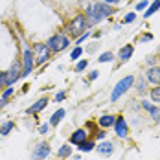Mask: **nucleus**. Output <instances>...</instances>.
<instances>
[{"mask_svg":"<svg viewBox=\"0 0 160 160\" xmlns=\"http://www.w3.org/2000/svg\"><path fill=\"white\" fill-rule=\"evenodd\" d=\"M114 11H116V6H109L103 0H99V2H94V4H88L87 6L85 17H87L88 26L92 28V26L99 24L103 18H109L111 15H114Z\"/></svg>","mask_w":160,"mask_h":160,"instance_id":"nucleus-1","label":"nucleus"},{"mask_svg":"<svg viewBox=\"0 0 160 160\" xmlns=\"http://www.w3.org/2000/svg\"><path fill=\"white\" fill-rule=\"evenodd\" d=\"M44 44L50 48L52 53H61L70 46V37L64 32H55L53 35H50L48 39L44 41Z\"/></svg>","mask_w":160,"mask_h":160,"instance_id":"nucleus-2","label":"nucleus"},{"mask_svg":"<svg viewBox=\"0 0 160 160\" xmlns=\"http://www.w3.org/2000/svg\"><path fill=\"white\" fill-rule=\"evenodd\" d=\"M88 30H90V26H88V22H87L85 13H83V15H76L70 22H68V26H66L68 35H72L74 39H78L79 35H83V33L88 32Z\"/></svg>","mask_w":160,"mask_h":160,"instance_id":"nucleus-3","label":"nucleus"},{"mask_svg":"<svg viewBox=\"0 0 160 160\" xmlns=\"http://www.w3.org/2000/svg\"><path fill=\"white\" fill-rule=\"evenodd\" d=\"M134 76L132 74H129V76H125L123 79H120L116 85H114V88H112V94H111V101L112 103H116L120 98L123 96V94H127L129 90L134 87Z\"/></svg>","mask_w":160,"mask_h":160,"instance_id":"nucleus-4","label":"nucleus"},{"mask_svg":"<svg viewBox=\"0 0 160 160\" xmlns=\"http://www.w3.org/2000/svg\"><path fill=\"white\" fill-rule=\"evenodd\" d=\"M18 79H22V63H20V61H13L11 66L4 72L6 87H13Z\"/></svg>","mask_w":160,"mask_h":160,"instance_id":"nucleus-5","label":"nucleus"},{"mask_svg":"<svg viewBox=\"0 0 160 160\" xmlns=\"http://www.w3.org/2000/svg\"><path fill=\"white\" fill-rule=\"evenodd\" d=\"M32 50H33V57H35V66H41V64L48 63L50 59H52V52H50V48L44 42L33 44Z\"/></svg>","mask_w":160,"mask_h":160,"instance_id":"nucleus-6","label":"nucleus"},{"mask_svg":"<svg viewBox=\"0 0 160 160\" xmlns=\"http://www.w3.org/2000/svg\"><path fill=\"white\" fill-rule=\"evenodd\" d=\"M20 63H22V78H28L35 68V57H33V50L30 46H24Z\"/></svg>","mask_w":160,"mask_h":160,"instance_id":"nucleus-7","label":"nucleus"},{"mask_svg":"<svg viewBox=\"0 0 160 160\" xmlns=\"http://www.w3.org/2000/svg\"><path fill=\"white\" fill-rule=\"evenodd\" d=\"M50 153H52V149H50V144L48 142H39V144L35 145V149H33V160H46L50 157Z\"/></svg>","mask_w":160,"mask_h":160,"instance_id":"nucleus-8","label":"nucleus"},{"mask_svg":"<svg viewBox=\"0 0 160 160\" xmlns=\"http://www.w3.org/2000/svg\"><path fill=\"white\" fill-rule=\"evenodd\" d=\"M114 132H116V136L118 138H127V134H129V125H127V122H125V118L123 116H116V122H114Z\"/></svg>","mask_w":160,"mask_h":160,"instance_id":"nucleus-9","label":"nucleus"},{"mask_svg":"<svg viewBox=\"0 0 160 160\" xmlns=\"http://www.w3.org/2000/svg\"><path fill=\"white\" fill-rule=\"evenodd\" d=\"M144 78L147 79V83H151L153 87H155V85H160V64L149 66L147 72L144 74Z\"/></svg>","mask_w":160,"mask_h":160,"instance_id":"nucleus-10","label":"nucleus"},{"mask_svg":"<svg viewBox=\"0 0 160 160\" xmlns=\"http://www.w3.org/2000/svg\"><path fill=\"white\" fill-rule=\"evenodd\" d=\"M48 103H50V99L46 96H44V98H39L33 105H30V107L26 109V112H28V114H39L41 111H44V109L48 107Z\"/></svg>","mask_w":160,"mask_h":160,"instance_id":"nucleus-11","label":"nucleus"},{"mask_svg":"<svg viewBox=\"0 0 160 160\" xmlns=\"http://www.w3.org/2000/svg\"><path fill=\"white\" fill-rule=\"evenodd\" d=\"M85 140H88V132H87V129H76V131L70 134V140H68V144L79 145L81 142H85Z\"/></svg>","mask_w":160,"mask_h":160,"instance_id":"nucleus-12","label":"nucleus"},{"mask_svg":"<svg viewBox=\"0 0 160 160\" xmlns=\"http://www.w3.org/2000/svg\"><path fill=\"white\" fill-rule=\"evenodd\" d=\"M94 151H98L101 157H111L112 153H114V144L109 142V140H101L99 144H96V149Z\"/></svg>","mask_w":160,"mask_h":160,"instance_id":"nucleus-13","label":"nucleus"},{"mask_svg":"<svg viewBox=\"0 0 160 160\" xmlns=\"http://www.w3.org/2000/svg\"><path fill=\"white\" fill-rule=\"evenodd\" d=\"M114 122H116V116L114 114H103V116H99L98 118V125L101 129H111L112 125H114Z\"/></svg>","mask_w":160,"mask_h":160,"instance_id":"nucleus-14","label":"nucleus"},{"mask_svg":"<svg viewBox=\"0 0 160 160\" xmlns=\"http://www.w3.org/2000/svg\"><path fill=\"white\" fill-rule=\"evenodd\" d=\"M132 53H134V46L132 44H125V46H122L118 50V59L125 63V61H129L132 57Z\"/></svg>","mask_w":160,"mask_h":160,"instance_id":"nucleus-15","label":"nucleus"},{"mask_svg":"<svg viewBox=\"0 0 160 160\" xmlns=\"http://www.w3.org/2000/svg\"><path fill=\"white\" fill-rule=\"evenodd\" d=\"M76 147L79 149V153H90V151H94V149H96V140L88 138V140L81 142L79 145H76Z\"/></svg>","mask_w":160,"mask_h":160,"instance_id":"nucleus-16","label":"nucleus"},{"mask_svg":"<svg viewBox=\"0 0 160 160\" xmlns=\"http://www.w3.org/2000/svg\"><path fill=\"white\" fill-rule=\"evenodd\" d=\"M158 9H160V0H153V2L145 8V11H144V15H142V17H144V18H149V17L155 15Z\"/></svg>","mask_w":160,"mask_h":160,"instance_id":"nucleus-17","label":"nucleus"},{"mask_svg":"<svg viewBox=\"0 0 160 160\" xmlns=\"http://www.w3.org/2000/svg\"><path fill=\"white\" fill-rule=\"evenodd\" d=\"M145 112L153 118V122L155 123H160V105H149V109H145Z\"/></svg>","mask_w":160,"mask_h":160,"instance_id":"nucleus-18","label":"nucleus"},{"mask_svg":"<svg viewBox=\"0 0 160 160\" xmlns=\"http://www.w3.org/2000/svg\"><path fill=\"white\" fill-rule=\"evenodd\" d=\"M13 129H15V122L13 120H6L4 123H0V136H8Z\"/></svg>","mask_w":160,"mask_h":160,"instance_id":"nucleus-19","label":"nucleus"},{"mask_svg":"<svg viewBox=\"0 0 160 160\" xmlns=\"http://www.w3.org/2000/svg\"><path fill=\"white\" fill-rule=\"evenodd\" d=\"M64 114H66V112H64V109H57V111L52 114V118H50L48 123H50V125H53V127H55V125H59V122L64 118Z\"/></svg>","mask_w":160,"mask_h":160,"instance_id":"nucleus-20","label":"nucleus"},{"mask_svg":"<svg viewBox=\"0 0 160 160\" xmlns=\"http://www.w3.org/2000/svg\"><path fill=\"white\" fill-rule=\"evenodd\" d=\"M72 155V144H64L59 147V151H57V157L59 158H68Z\"/></svg>","mask_w":160,"mask_h":160,"instance_id":"nucleus-21","label":"nucleus"},{"mask_svg":"<svg viewBox=\"0 0 160 160\" xmlns=\"http://www.w3.org/2000/svg\"><path fill=\"white\" fill-rule=\"evenodd\" d=\"M149 98H151V101H153V103L160 105V85H155V87L149 90Z\"/></svg>","mask_w":160,"mask_h":160,"instance_id":"nucleus-22","label":"nucleus"},{"mask_svg":"<svg viewBox=\"0 0 160 160\" xmlns=\"http://www.w3.org/2000/svg\"><path fill=\"white\" fill-rule=\"evenodd\" d=\"M112 61H114V53H112V52H103V53H101V55H99V57H98V63H112Z\"/></svg>","mask_w":160,"mask_h":160,"instance_id":"nucleus-23","label":"nucleus"},{"mask_svg":"<svg viewBox=\"0 0 160 160\" xmlns=\"http://www.w3.org/2000/svg\"><path fill=\"white\" fill-rule=\"evenodd\" d=\"M134 83H136V90H138L140 94H145V90H147V79H145L144 76H142L138 81L134 79Z\"/></svg>","mask_w":160,"mask_h":160,"instance_id":"nucleus-24","label":"nucleus"},{"mask_svg":"<svg viewBox=\"0 0 160 160\" xmlns=\"http://www.w3.org/2000/svg\"><path fill=\"white\" fill-rule=\"evenodd\" d=\"M83 52H85L83 46H74V50L70 52V59H72V61H78L81 55H83Z\"/></svg>","mask_w":160,"mask_h":160,"instance_id":"nucleus-25","label":"nucleus"},{"mask_svg":"<svg viewBox=\"0 0 160 160\" xmlns=\"http://www.w3.org/2000/svg\"><path fill=\"white\" fill-rule=\"evenodd\" d=\"M136 18H138V15H136V11H131V13H125V17H123V20H122V24H132V22H136Z\"/></svg>","mask_w":160,"mask_h":160,"instance_id":"nucleus-26","label":"nucleus"},{"mask_svg":"<svg viewBox=\"0 0 160 160\" xmlns=\"http://www.w3.org/2000/svg\"><path fill=\"white\" fill-rule=\"evenodd\" d=\"M87 66H88V59H81V61H78V64H76L74 70H76L78 74H81L83 70H87Z\"/></svg>","mask_w":160,"mask_h":160,"instance_id":"nucleus-27","label":"nucleus"},{"mask_svg":"<svg viewBox=\"0 0 160 160\" xmlns=\"http://www.w3.org/2000/svg\"><path fill=\"white\" fill-rule=\"evenodd\" d=\"M13 92H15V88H13V87H6V88L0 92V98H4V99H9V98L13 96Z\"/></svg>","mask_w":160,"mask_h":160,"instance_id":"nucleus-28","label":"nucleus"},{"mask_svg":"<svg viewBox=\"0 0 160 160\" xmlns=\"http://www.w3.org/2000/svg\"><path fill=\"white\" fill-rule=\"evenodd\" d=\"M90 35H92V32L88 30V32H85L83 35H79L78 39H76V46H81V42H85L87 39H90Z\"/></svg>","mask_w":160,"mask_h":160,"instance_id":"nucleus-29","label":"nucleus"},{"mask_svg":"<svg viewBox=\"0 0 160 160\" xmlns=\"http://www.w3.org/2000/svg\"><path fill=\"white\" fill-rule=\"evenodd\" d=\"M149 4H151V0H140V2L134 6V9H136V11H142V9H145V8L149 6Z\"/></svg>","mask_w":160,"mask_h":160,"instance_id":"nucleus-30","label":"nucleus"},{"mask_svg":"<svg viewBox=\"0 0 160 160\" xmlns=\"http://www.w3.org/2000/svg\"><path fill=\"white\" fill-rule=\"evenodd\" d=\"M85 129H87V132H88V134H92V132H96V131H98V125L94 123V122H87Z\"/></svg>","mask_w":160,"mask_h":160,"instance_id":"nucleus-31","label":"nucleus"},{"mask_svg":"<svg viewBox=\"0 0 160 160\" xmlns=\"http://www.w3.org/2000/svg\"><path fill=\"white\" fill-rule=\"evenodd\" d=\"M105 138H107V132H105V129H98V131H96V138H94V140L101 142V140H105Z\"/></svg>","mask_w":160,"mask_h":160,"instance_id":"nucleus-32","label":"nucleus"},{"mask_svg":"<svg viewBox=\"0 0 160 160\" xmlns=\"http://www.w3.org/2000/svg\"><path fill=\"white\" fill-rule=\"evenodd\" d=\"M48 131H50V123H42L41 127H39V134H48Z\"/></svg>","mask_w":160,"mask_h":160,"instance_id":"nucleus-33","label":"nucleus"},{"mask_svg":"<svg viewBox=\"0 0 160 160\" xmlns=\"http://www.w3.org/2000/svg\"><path fill=\"white\" fill-rule=\"evenodd\" d=\"M98 76H99V72H98V70H92V72H90V76H88V79H87V83L98 79Z\"/></svg>","mask_w":160,"mask_h":160,"instance_id":"nucleus-34","label":"nucleus"},{"mask_svg":"<svg viewBox=\"0 0 160 160\" xmlns=\"http://www.w3.org/2000/svg\"><path fill=\"white\" fill-rule=\"evenodd\" d=\"M64 98H66V92H64V90H61V92H57V94H55V101L59 103V101H63Z\"/></svg>","mask_w":160,"mask_h":160,"instance_id":"nucleus-35","label":"nucleus"},{"mask_svg":"<svg viewBox=\"0 0 160 160\" xmlns=\"http://www.w3.org/2000/svg\"><path fill=\"white\" fill-rule=\"evenodd\" d=\"M145 63L149 64V66H155L158 61H157V57H153V55H151V57H147V61H145Z\"/></svg>","mask_w":160,"mask_h":160,"instance_id":"nucleus-36","label":"nucleus"},{"mask_svg":"<svg viewBox=\"0 0 160 160\" xmlns=\"http://www.w3.org/2000/svg\"><path fill=\"white\" fill-rule=\"evenodd\" d=\"M6 88V81H4V72H0V92Z\"/></svg>","mask_w":160,"mask_h":160,"instance_id":"nucleus-37","label":"nucleus"},{"mask_svg":"<svg viewBox=\"0 0 160 160\" xmlns=\"http://www.w3.org/2000/svg\"><path fill=\"white\" fill-rule=\"evenodd\" d=\"M149 105H151V101H147V99H142V101H140V107H142V109H149Z\"/></svg>","mask_w":160,"mask_h":160,"instance_id":"nucleus-38","label":"nucleus"},{"mask_svg":"<svg viewBox=\"0 0 160 160\" xmlns=\"http://www.w3.org/2000/svg\"><path fill=\"white\" fill-rule=\"evenodd\" d=\"M105 4H109V6H118L120 4V0H103Z\"/></svg>","mask_w":160,"mask_h":160,"instance_id":"nucleus-39","label":"nucleus"},{"mask_svg":"<svg viewBox=\"0 0 160 160\" xmlns=\"http://www.w3.org/2000/svg\"><path fill=\"white\" fill-rule=\"evenodd\" d=\"M151 39H153L151 33H144V35H142V41H151Z\"/></svg>","mask_w":160,"mask_h":160,"instance_id":"nucleus-40","label":"nucleus"},{"mask_svg":"<svg viewBox=\"0 0 160 160\" xmlns=\"http://www.w3.org/2000/svg\"><path fill=\"white\" fill-rule=\"evenodd\" d=\"M6 105H8V99H4V98H0V111H2V109H4Z\"/></svg>","mask_w":160,"mask_h":160,"instance_id":"nucleus-41","label":"nucleus"},{"mask_svg":"<svg viewBox=\"0 0 160 160\" xmlns=\"http://www.w3.org/2000/svg\"><path fill=\"white\" fill-rule=\"evenodd\" d=\"M157 61H158V64H160V53H158V57H157Z\"/></svg>","mask_w":160,"mask_h":160,"instance_id":"nucleus-42","label":"nucleus"}]
</instances>
